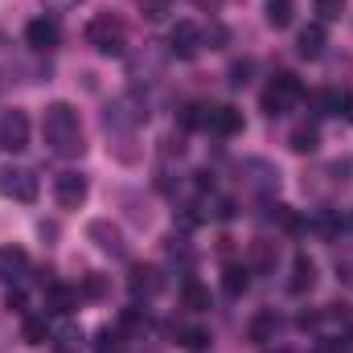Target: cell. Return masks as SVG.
<instances>
[{"instance_id":"2","label":"cell","mask_w":353,"mask_h":353,"mask_svg":"<svg viewBox=\"0 0 353 353\" xmlns=\"http://www.w3.org/2000/svg\"><path fill=\"white\" fill-rule=\"evenodd\" d=\"M83 37H87L90 50L103 54V58H119V54H128V25H123L119 17H111V12L90 17Z\"/></svg>"},{"instance_id":"24","label":"cell","mask_w":353,"mask_h":353,"mask_svg":"<svg viewBox=\"0 0 353 353\" xmlns=\"http://www.w3.org/2000/svg\"><path fill=\"white\" fill-rule=\"evenodd\" d=\"M90 350H94V353H123V333L107 325V329H99V333H94Z\"/></svg>"},{"instance_id":"7","label":"cell","mask_w":353,"mask_h":353,"mask_svg":"<svg viewBox=\"0 0 353 353\" xmlns=\"http://www.w3.org/2000/svg\"><path fill=\"white\" fill-rule=\"evenodd\" d=\"M201 46H205V33L193 25V21H176L173 29H169V54L173 58H197L201 54Z\"/></svg>"},{"instance_id":"12","label":"cell","mask_w":353,"mask_h":353,"mask_svg":"<svg viewBox=\"0 0 353 353\" xmlns=\"http://www.w3.org/2000/svg\"><path fill=\"white\" fill-rule=\"evenodd\" d=\"M243 176H247V185L255 189V193H275V185H279V169H271L267 161H243Z\"/></svg>"},{"instance_id":"9","label":"cell","mask_w":353,"mask_h":353,"mask_svg":"<svg viewBox=\"0 0 353 353\" xmlns=\"http://www.w3.org/2000/svg\"><path fill=\"white\" fill-rule=\"evenodd\" d=\"M58 41H62V33H58V25H54L50 17H33V21L25 25V46H29V50L50 54V50H58Z\"/></svg>"},{"instance_id":"31","label":"cell","mask_w":353,"mask_h":353,"mask_svg":"<svg viewBox=\"0 0 353 353\" xmlns=\"http://www.w3.org/2000/svg\"><path fill=\"white\" fill-rule=\"evenodd\" d=\"M337 115H341L345 123H353V90H341V107H337Z\"/></svg>"},{"instance_id":"21","label":"cell","mask_w":353,"mask_h":353,"mask_svg":"<svg viewBox=\"0 0 353 353\" xmlns=\"http://www.w3.org/2000/svg\"><path fill=\"white\" fill-rule=\"evenodd\" d=\"M288 144H292V152H300V157H304V152H316V144H321V132H316L312 123H300V128L288 136Z\"/></svg>"},{"instance_id":"34","label":"cell","mask_w":353,"mask_h":353,"mask_svg":"<svg viewBox=\"0 0 353 353\" xmlns=\"http://www.w3.org/2000/svg\"><path fill=\"white\" fill-rule=\"evenodd\" d=\"M87 292H90V296H103V292H107V283H103L99 275H90V279H87Z\"/></svg>"},{"instance_id":"32","label":"cell","mask_w":353,"mask_h":353,"mask_svg":"<svg viewBox=\"0 0 353 353\" xmlns=\"http://www.w3.org/2000/svg\"><path fill=\"white\" fill-rule=\"evenodd\" d=\"M41 4H46L50 12H66V8H79L83 0H41Z\"/></svg>"},{"instance_id":"33","label":"cell","mask_w":353,"mask_h":353,"mask_svg":"<svg viewBox=\"0 0 353 353\" xmlns=\"http://www.w3.org/2000/svg\"><path fill=\"white\" fill-rule=\"evenodd\" d=\"M4 308H17V312H25V296H21V292H8V296H4Z\"/></svg>"},{"instance_id":"1","label":"cell","mask_w":353,"mask_h":353,"mask_svg":"<svg viewBox=\"0 0 353 353\" xmlns=\"http://www.w3.org/2000/svg\"><path fill=\"white\" fill-rule=\"evenodd\" d=\"M41 140L54 157L62 161H74L87 152V140H83V119L70 103H50L46 115H41Z\"/></svg>"},{"instance_id":"5","label":"cell","mask_w":353,"mask_h":353,"mask_svg":"<svg viewBox=\"0 0 353 353\" xmlns=\"http://www.w3.org/2000/svg\"><path fill=\"white\" fill-rule=\"evenodd\" d=\"M87 193H90L87 173H79V169H66V173L54 176V201H58L62 210H79V205L87 201Z\"/></svg>"},{"instance_id":"17","label":"cell","mask_w":353,"mask_h":353,"mask_svg":"<svg viewBox=\"0 0 353 353\" xmlns=\"http://www.w3.org/2000/svg\"><path fill=\"white\" fill-rule=\"evenodd\" d=\"M79 308V292L70 283H50L46 288V312H74Z\"/></svg>"},{"instance_id":"4","label":"cell","mask_w":353,"mask_h":353,"mask_svg":"<svg viewBox=\"0 0 353 353\" xmlns=\"http://www.w3.org/2000/svg\"><path fill=\"white\" fill-rule=\"evenodd\" d=\"M300 94H304V87H300L292 74H279V79L263 90V111L271 115V119H279V115H288V111H292V103H296Z\"/></svg>"},{"instance_id":"16","label":"cell","mask_w":353,"mask_h":353,"mask_svg":"<svg viewBox=\"0 0 353 353\" xmlns=\"http://www.w3.org/2000/svg\"><path fill=\"white\" fill-rule=\"evenodd\" d=\"M312 283H316V267H312V259H308V255H296L288 292H292V296H304V292H312Z\"/></svg>"},{"instance_id":"10","label":"cell","mask_w":353,"mask_h":353,"mask_svg":"<svg viewBox=\"0 0 353 353\" xmlns=\"http://www.w3.org/2000/svg\"><path fill=\"white\" fill-rule=\"evenodd\" d=\"M205 128L214 132V136H239L243 132V111L239 107H230V103H222V107H205Z\"/></svg>"},{"instance_id":"26","label":"cell","mask_w":353,"mask_h":353,"mask_svg":"<svg viewBox=\"0 0 353 353\" xmlns=\"http://www.w3.org/2000/svg\"><path fill=\"white\" fill-rule=\"evenodd\" d=\"M247 275H251V271H247V267H226V271H222V288H226V296H243V292H247V283H251V279H247Z\"/></svg>"},{"instance_id":"28","label":"cell","mask_w":353,"mask_h":353,"mask_svg":"<svg viewBox=\"0 0 353 353\" xmlns=\"http://www.w3.org/2000/svg\"><path fill=\"white\" fill-rule=\"evenodd\" d=\"M140 12H144L148 21H165V17L173 12V0H140Z\"/></svg>"},{"instance_id":"19","label":"cell","mask_w":353,"mask_h":353,"mask_svg":"<svg viewBox=\"0 0 353 353\" xmlns=\"http://www.w3.org/2000/svg\"><path fill=\"white\" fill-rule=\"evenodd\" d=\"M161 66H165V54L157 46H144V58H132L128 62V70H132L136 83H140V74H161Z\"/></svg>"},{"instance_id":"25","label":"cell","mask_w":353,"mask_h":353,"mask_svg":"<svg viewBox=\"0 0 353 353\" xmlns=\"http://www.w3.org/2000/svg\"><path fill=\"white\" fill-rule=\"evenodd\" d=\"M292 12H296V0H267V21L275 29H288L292 25Z\"/></svg>"},{"instance_id":"30","label":"cell","mask_w":353,"mask_h":353,"mask_svg":"<svg viewBox=\"0 0 353 353\" xmlns=\"http://www.w3.org/2000/svg\"><path fill=\"white\" fill-rule=\"evenodd\" d=\"M247 74H251V62H234L230 66V83L234 87H247Z\"/></svg>"},{"instance_id":"23","label":"cell","mask_w":353,"mask_h":353,"mask_svg":"<svg viewBox=\"0 0 353 353\" xmlns=\"http://www.w3.org/2000/svg\"><path fill=\"white\" fill-rule=\"evenodd\" d=\"M275 263H279L275 243H255L251 247V271H275Z\"/></svg>"},{"instance_id":"15","label":"cell","mask_w":353,"mask_h":353,"mask_svg":"<svg viewBox=\"0 0 353 353\" xmlns=\"http://www.w3.org/2000/svg\"><path fill=\"white\" fill-rule=\"evenodd\" d=\"M161 288H165L161 267H152V263H136L132 267V292H136V296H157Z\"/></svg>"},{"instance_id":"13","label":"cell","mask_w":353,"mask_h":353,"mask_svg":"<svg viewBox=\"0 0 353 353\" xmlns=\"http://www.w3.org/2000/svg\"><path fill=\"white\" fill-rule=\"evenodd\" d=\"M29 271V255L21 247H0V283H17Z\"/></svg>"},{"instance_id":"27","label":"cell","mask_w":353,"mask_h":353,"mask_svg":"<svg viewBox=\"0 0 353 353\" xmlns=\"http://www.w3.org/2000/svg\"><path fill=\"white\" fill-rule=\"evenodd\" d=\"M312 12H316L321 21H337V17L345 12V0H312Z\"/></svg>"},{"instance_id":"14","label":"cell","mask_w":353,"mask_h":353,"mask_svg":"<svg viewBox=\"0 0 353 353\" xmlns=\"http://www.w3.org/2000/svg\"><path fill=\"white\" fill-rule=\"evenodd\" d=\"M247 337H251V341H255V345H271V341H275V337H279V316H275V312H255V316H251V325H247Z\"/></svg>"},{"instance_id":"8","label":"cell","mask_w":353,"mask_h":353,"mask_svg":"<svg viewBox=\"0 0 353 353\" xmlns=\"http://www.w3.org/2000/svg\"><path fill=\"white\" fill-rule=\"evenodd\" d=\"M0 197L33 201L37 197V176L29 173V169H0Z\"/></svg>"},{"instance_id":"29","label":"cell","mask_w":353,"mask_h":353,"mask_svg":"<svg viewBox=\"0 0 353 353\" xmlns=\"http://www.w3.org/2000/svg\"><path fill=\"white\" fill-rule=\"evenodd\" d=\"M205 341H210V337H205L201 329H185V333H181V345H185V350H205Z\"/></svg>"},{"instance_id":"6","label":"cell","mask_w":353,"mask_h":353,"mask_svg":"<svg viewBox=\"0 0 353 353\" xmlns=\"http://www.w3.org/2000/svg\"><path fill=\"white\" fill-rule=\"evenodd\" d=\"M87 239L103 251V255H111V259H128V239H123V230H119L115 222L94 218V222L87 226Z\"/></svg>"},{"instance_id":"18","label":"cell","mask_w":353,"mask_h":353,"mask_svg":"<svg viewBox=\"0 0 353 353\" xmlns=\"http://www.w3.org/2000/svg\"><path fill=\"white\" fill-rule=\"evenodd\" d=\"M50 345H54V353H83V345H87V333H83L79 325H62V329L50 337Z\"/></svg>"},{"instance_id":"22","label":"cell","mask_w":353,"mask_h":353,"mask_svg":"<svg viewBox=\"0 0 353 353\" xmlns=\"http://www.w3.org/2000/svg\"><path fill=\"white\" fill-rule=\"evenodd\" d=\"M21 341H25V345H41V341H50L46 312H41V316H25V321H21Z\"/></svg>"},{"instance_id":"20","label":"cell","mask_w":353,"mask_h":353,"mask_svg":"<svg viewBox=\"0 0 353 353\" xmlns=\"http://www.w3.org/2000/svg\"><path fill=\"white\" fill-rule=\"evenodd\" d=\"M181 304H185L189 312H205V308H210V288H201L197 279H185V288H181Z\"/></svg>"},{"instance_id":"11","label":"cell","mask_w":353,"mask_h":353,"mask_svg":"<svg viewBox=\"0 0 353 353\" xmlns=\"http://www.w3.org/2000/svg\"><path fill=\"white\" fill-rule=\"evenodd\" d=\"M325 46H329V33H325V25L321 21H312V25H304L300 33H296V54L300 58H321L325 54Z\"/></svg>"},{"instance_id":"3","label":"cell","mask_w":353,"mask_h":353,"mask_svg":"<svg viewBox=\"0 0 353 353\" xmlns=\"http://www.w3.org/2000/svg\"><path fill=\"white\" fill-rule=\"evenodd\" d=\"M0 148L4 152H25L29 148V115L21 107L0 111Z\"/></svg>"}]
</instances>
